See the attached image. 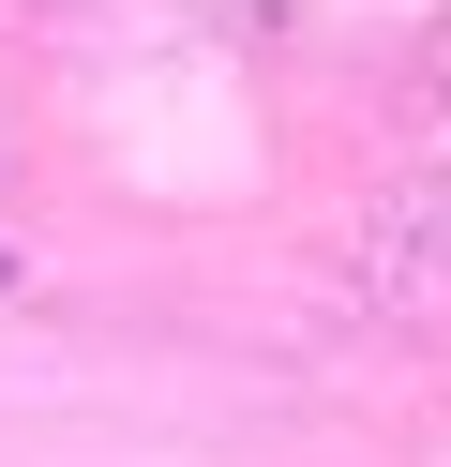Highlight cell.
<instances>
[{
	"label": "cell",
	"instance_id": "obj_1",
	"mask_svg": "<svg viewBox=\"0 0 451 467\" xmlns=\"http://www.w3.org/2000/svg\"><path fill=\"white\" fill-rule=\"evenodd\" d=\"M0 286H15V256H0Z\"/></svg>",
	"mask_w": 451,
	"mask_h": 467
}]
</instances>
